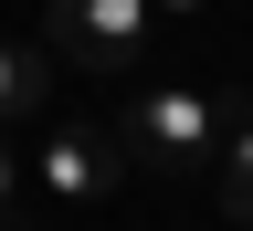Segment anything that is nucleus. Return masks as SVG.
Wrapping results in <instances>:
<instances>
[{
	"label": "nucleus",
	"instance_id": "6",
	"mask_svg": "<svg viewBox=\"0 0 253 231\" xmlns=\"http://www.w3.org/2000/svg\"><path fill=\"white\" fill-rule=\"evenodd\" d=\"M11 189H21V168H11V147H0V210H11Z\"/></svg>",
	"mask_w": 253,
	"mask_h": 231
},
{
	"label": "nucleus",
	"instance_id": "4",
	"mask_svg": "<svg viewBox=\"0 0 253 231\" xmlns=\"http://www.w3.org/2000/svg\"><path fill=\"white\" fill-rule=\"evenodd\" d=\"M53 95V42H0V126H42Z\"/></svg>",
	"mask_w": 253,
	"mask_h": 231
},
{
	"label": "nucleus",
	"instance_id": "7",
	"mask_svg": "<svg viewBox=\"0 0 253 231\" xmlns=\"http://www.w3.org/2000/svg\"><path fill=\"white\" fill-rule=\"evenodd\" d=\"M158 11H201V0H158Z\"/></svg>",
	"mask_w": 253,
	"mask_h": 231
},
{
	"label": "nucleus",
	"instance_id": "1",
	"mask_svg": "<svg viewBox=\"0 0 253 231\" xmlns=\"http://www.w3.org/2000/svg\"><path fill=\"white\" fill-rule=\"evenodd\" d=\"M148 21H158V0H42L53 63H74V74H95V84H116V74L148 63Z\"/></svg>",
	"mask_w": 253,
	"mask_h": 231
},
{
	"label": "nucleus",
	"instance_id": "2",
	"mask_svg": "<svg viewBox=\"0 0 253 231\" xmlns=\"http://www.w3.org/2000/svg\"><path fill=\"white\" fill-rule=\"evenodd\" d=\"M126 158H137V168H169V179H201L221 158V105L201 84H148L137 105H126Z\"/></svg>",
	"mask_w": 253,
	"mask_h": 231
},
{
	"label": "nucleus",
	"instance_id": "5",
	"mask_svg": "<svg viewBox=\"0 0 253 231\" xmlns=\"http://www.w3.org/2000/svg\"><path fill=\"white\" fill-rule=\"evenodd\" d=\"M211 168H221V210L253 221V95L221 105V158H211Z\"/></svg>",
	"mask_w": 253,
	"mask_h": 231
},
{
	"label": "nucleus",
	"instance_id": "3",
	"mask_svg": "<svg viewBox=\"0 0 253 231\" xmlns=\"http://www.w3.org/2000/svg\"><path fill=\"white\" fill-rule=\"evenodd\" d=\"M126 168H137V158H126V126H42V189L53 200L95 210Z\"/></svg>",
	"mask_w": 253,
	"mask_h": 231
}]
</instances>
